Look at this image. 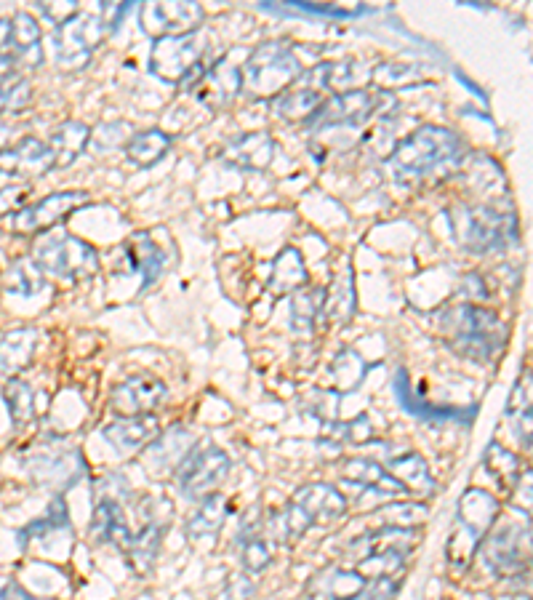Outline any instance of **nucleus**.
Listing matches in <instances>:
<instances>
[{
  "label": "nucleus",
  "mask_w": 533,
  "mask_h": 600,
  "mask_svg": "<svg viewBox=\"0 0 533 600\" xmlns=\"http://www.w3.org/2000/svg\"><path fill=\"white\" fill-rule=\"evenodd\" d=\"M227 510H230V502L224 494H211L203 499L200 510L195 512L187 523V536L192 539H200V536H214L222 531V526L227 523Z\"/></svg>",
  "instance_id": "473e14b6"
},
{
  "label": "nucleus",
  "mask_w": 533,
  "mask_h": 600,
  "mask_svg": "<svg viewBox=\"0 0 533 600\" xmlns=\"http://www.w3.org/2000/svg\"><path fill=\"white\" fill-rule=\"evenodd\" d=\"M456 243L472 254H491L515 238V222L502 211L478 203H459L448 211Z\"/></svg>",
  "instance_id": "7ed1b4c3"
},
{
  "label": "nucleus",
  "mask_w": 533,
  "mask_h": 600,
  "mask_svg": "<svg viewBox=\"0 0 533 600\" xmlns=\"http://www.w3.org/2000/svg\"><path fill=\"white\" fill-rule=\"evenodd\" d=\"M310 528H312L310 518H307V515H304V512L299 510L294 502H288L286 510L278 512V515H272V520H270L272 536H275L280 544H288V542H294V539H302V536L307 534Z\"/></svg>",
  "instance_id": "58836bf2"
},
{
  "label": "nucleus",
  "mask_w": 533,
  "mask_h": 600,
  "mask_svg": "<svg viewBox=\"0 0 533 600\" xmlns=\"http://www.w3.org/2000/svg\"><path fill=\"white\" fill-rule=\"evenodd\" d=\"M230 464V456L222 448H192L176 467V486L187 499H206L222 486Z\"/></svg>",
  "instance_id": "9d476101"
},
{
  "label": "nucleus",
  "mask_w": 533,
  "mask_h": 600,
  "mask_svg": "<svg viewBox=\"0 0 533 600\" xmlns=\"http://www.w3.org/2000/svg\"><path fill=\"white\" fill-rule=\"evenodd\" d=\"M496 512H499V499L480 488H470L459 502V518L475 542H480L488 534V528L494 526Z\"/></svg>",
  "instance_id": "393cba45"
},
{
  "label": "nucleus",
  "mask_w": 533,
  "mask_h": 600,
  "mask_svg": "<svg viewBox=\"0 0 533 600\" xmlns=\"http://www.w3.org/2000/svg\"><path fill=\"white\" fill-rule=\"evenodd\" d=\"M323 304H326L323 286H304L302 291H296L291 299V328L296 334H312L315 320L323 315Z\"/></svg>",
  "instance_id": "2f4dec72"
},
{
  "label": "nucleus",
  "mask_w": 533,
  "mask_h": 600,
  "mask_svg": "<svg viewBox=\"0 0 533 600\" xmlns=\"http://www.w3.org/2000/svg\"><path fill=\"white\" fill-rule=\"evenodd\" d=\"M208 51V40L200 32L190 35H174V38H158L150 54V70L166 83H182V80L203 75V56Z\"/></svg>",
  "instance_id": "1a4fd4ad"
},
{
  "label": "nucleus",
  "mask_w": 533,
  "mask_h": 600,
  "mask_svg": "<svg viewBox=\"0 0 533 600\" xmlns=\"http://www.w3.org/2000/svg\"><path fill=\"white\" fill-rule=\"evenodd\" d=\"M366 576H360L355 568H328L318 574L310 584L312 600H352L363 587Z\"/></svg>",
  "instance_id": "b1692460"
},
{
  "label": "nucleus",
  "mask_w": 533,
  "mask_h": 600,
  "mask_svg": "<svg viewBox=\"0 0 533 600\" xmlns=\"http://www.w3.org/2000/svg\"><path fill=\"white\" fill-rule=\"evenodd\" d=\"M158 443L150 448V454H147V464H152L150 470H155L152 475H160V470H166L168 464L182 462L184 456L190 454L192 448H195V438H192L190 432H184L182 427H174L166 435H158Z\"/></svg>",
  "instance_id": "c85d7f7f"
},
{
  "label": "nucleus",
  "mask_w": 533,
  "mask_h": 600,
  "mask_svg": "<svg viewBox=\"0 0 533 600\" xmlns=\"http://www.w3.org/2000/svg\"><path fill=\"white\" fill-rule=\"evenodd\" d=\"M30 195L32 187L27 182H16L3 187V190H0V216H14L16 211H22V208L30 203Z\"/></svg>",
  "instance_id": "49530a36"
},
{
  "label": "nucleus",
  "mask_w": 533,
  "mask_h": 600,
  "mask_svg": "<svg viewBox=\"0 0 533 600\" xmlns=\"http://www.w3.org/2000/svg\"><path fill=\"white\" fill-rule=\"evenodd\" d=\"M139 22L144 32L155 38H174V35H190L206 22V11L200 3L190 0H168V3H144L139 8Z\"/></svg>",
  "instance_id": "f8f14e48"
},
{
  "label": "nucleus",
  "mask_w": 533,
  "mask_h": 600,
  "mask_svg": "<svg viewBox=\"0 0 533 600\" xmlns=\"http://www.w3.org/2000/svg\"><path fill=\"white\" fill-rule=\"evenodd\" d=\"M254 595V582L248 576H232L230 587H227V598L230 600H248Z\"/></svg>",
  "instance_id": "09e8293b"
},
{
  "label": "nucleus",
  "mask_w": 533,
  "mask_h": 600,
  "mask_svg": "<svg viewBox=\"0 0 533 600\" xmlns=\"http://www.w3.org/2000/svg\"><path fill=\"white\" fill-rule=\"evenodd\" d=\"M163 534H166V523L150 518L144 523V528L139 534L131 536V544H128V550L123 552V555H126L128 563H131L136 571H147V568L155 563L160 544H163Z\"/></svg>",
  "instance_id": "c756f323"
},
{
  "label": "nucleus",
  "mask_w": 533,
  "mask_h": 600,
  "mask_svg": "<svg viewBox=\"0 0 533 600\" xmlns=\"http://www.w3.org/2000/svg\"><path fill=\"white\" fill-rule=\"evenodd\" d=\"M395 110L398 99L390 91H379V88H355V91H336L328 96L326 102L320 104L318 110L307 118L310 131H328V128H350L363 126L366 120L376 118L379 112Z\"/></svg>",
  "instance_id": "423d86ee"
},
{
  "label": "nucleus",
  "mask_w": 533,
  "mask_h": 600,
  "mask_svg": "<svg viewBox=\"0 0 533 600\" xmlns=\"http://www.w3.org/2000/svg\"><path fill=\"white\" fill-rule=\"evenodd\" d=\"M382 515L387 518L390 526L398 528H414L416 523H422L427 518V504L422 502H398L390 504V507H384Z\"/></svg>",
  "instance_id": "a18cd8bd"
},
{
  "label": "nucleus",
  "mask_w": 533,
  "mask_h": 600,
  "mask_svg": "<svg viewBox=\"0 0 533 600\" xmlns=\"http://www.w3.org/2000/svg\"><path fill=\"white\" fill-rule=\"evenodd\" d=\"M339 72H342V64L331 62H323L318 67H312V70H304L283 94L272 99L275 112L283 120H291V123H299V120L307 123L312 112L318 110L328 96L336 94L334 88Z\"/></svg>",
  "instance_id": "0eeeda50"
},
{
  "label": "nucleus",
  "mask_w": 533,
  "mask_h": 600,
  "mask_svg": "<svg viewBox=\"0 0 533 600\" xmlns=\"http://www.w3.org/2000/svg\"><path fill=\"white\" fill-rule=\"evenodd\" d=\"M38 350V331L32 326H19L0 336V376L14 379L32 366Z\"/></svg>",
  "instance_id": "aec40b11"
},
{
  "label": "nucleus",
  "mask_w": 533,
  "mask_h": 600,
  "mask_svg": "<svg viewBox=\"0 0 533 600\" xmlns=\"http://www.w3.org/2000/svg\"><path fill=\"white\" fill-rule=\"evenodd\" d=\"M462 139L443 126H422L395 144L387 168L400 182H422L430 176L451 174L462 163Z\"/></svg>",
  "instance_id": "f257e3e1"
},
{
  "label": "nucleus",
  "mask_w": 533,
  "mask_h": 600,
  "mask_svg": "<svg viewBox=\"0 0 533 600\" xmlns=\"http://www.w3.org/2000/svg\"><path fill=\"white\" fill-rule=\"evenodd\" d=\"M272 552L267 547V539H262L259 534H246L240 536V563L246 568L248 574H259L264 568L270 566Z\"/></svg>",
  "instance_id": "a19ab883"
},
{
  "label": "nucleus",
  "mask_w": 533,
  "mask_h": 600,
  "mask_svg": "<svg viewBox=\"0 0 533 600\" xmlns=\"http://www.w3.org/2000/svg\"><path fill=\"white\" fill-rule=\"evenodd\" d=\"M192 94L200 104H206L208 110H222L240 94V67L235 64L216 62L208 67L195 83H192Z\"/></svg>",
  "instance_id": "f3484780"
},
{
  "label": "nucleus",
  "mask_w": 533,
  "mask_h": 600,
  "mask_svg": "<svg viewBox=\"0 0 533 600\" xmlns=\"http://www.w3.org/2000/svg\"><path fill=\"white\" fill-rule=\"evenodd\" d=\"M56 168L54 150L38 136H22L19 142L6 144L0 150V174L11 176L16 182H30L35 176L48 174Z\"/></svg>",
  "instance_id": "2eb2a0df"
},
{
  "label": "nucleus",
  "mask_w": 533,
  "mask_h": 600,
  "mask_svg": "<svg viewBox=\"0 0 533 600\" xmlns=\"http://www.w3.org/2000/svg\"><path fill=\"white\" fill-rule=\"evenodd\" d=\"M126 254L128 262L134 264V270L142 275V288H150L155 280H160V275L166 272L168 262H171V259H166V254H163L158 240L152 238V232H136L134 238L126 243Z\"/></svg>",
  "instance_id": "5701e85b"
},
{
  "label": "nucleus",
  "mask_w": 533,
  "mask_h": 600,
  "mask_svg": "<svg viewBox=\"0 0 533 600\" xmlns=\"http://www.w3.org/2000/svg\"><path fill=\"white\" fill-rule=\"evenodd\" d=\"M107 35L110 30L96 11H75L54 27L56 62L64 70H83Z\"/></svg>",
  "instance_id": "6e6552de"
},
{
  "label": "nucleus",
  "mask_w": 533,
  "mask_h": 600,
  "mask_svg": "<svg viewBox=\"0 0 533 600\" xmlns=\"http://www.w3.org/2000/svg\"><path fill=\"white\" fill-rule=\"evenodd\" d=\"M131 136H134V131H131V126L128 123H123V120H110V123H102V126L91 128V142L96 150H115V147H126L128 142H131Z\"/></svg>",
  "instance_id": "79ce46f5"
},
{
  "label": "nucleus",
  "mask_w": 533,
  "mask_h": 600,
  "mask_svg": "<svg viewBox=\"0 0 533 600\" xmlns=\"http://www.w3.org/2000/svg\"><path fill=\"white\" fill-rule=\"evenodd\" d=\"M515 427H518V440L528 451V448H531V408L515 416Z\"/></svg>",
  "instance_id": "8fccbe9b"
},
{
  "label": "nucleus",
  "mask_w": 533,
  "mask_h": 600,
  "mask_svg": "<svg viewBox=\"0 0 533 600\" xmlns=\"http://www.w3.org/2000/svg\"><path fill=\"white\" fill-rule=\"evenodd\" d=\"M91 195L88 192H51L46 198L27 203L22 211L11 216V230L16 235H40L48 232L54 224L64 222L72 211L88 206Z\"/></svg>",
  "instance_id": "9b49d317"
},
{
  "label": "nucleus",
  "mask_w": 533,
  "mask_h": 600,
  "mask_svg": "<svg viewBox=\"0 0 533 600\" xmlns=\"http://www.w3.org/2000/svg\"><path fill=\"white\" fill-rule=\"evenodd\" d=\"M3 400H6L8 416L16 427H27L35 419V390L19 376L3 384Z\"/></svg>",
  "instance_id": "72a5a7b5"
},
{
  "label": "nucleus",
  "mask_w": 533,
  "mask_h": 600,
  "mask_svg": "<svg viewBox=\"0 0 533 600\" xmlns=\"http://www.w3.org/2000/svg\"><path fill=\"white\" fill-rule=\"evenodd\" d=\"M67 523H70V518H67V504H64L62 496H56V502L51 504V510L46 512V518L30 523V526L22 531V536H27V539H43L51 528L56 531V528H64Z\"/></svg>",
  "instance_id": "c03bdc74"
},
{
  "label": "nucleus",
  "mask_w": 533,
  "mask_h": 600,
  "mask_svg": "<svg viewBox=\"0 0 533 600\" xmlns=\"http://www.w3.org/2000/svg\"><path fill=\"white\" fill-rule=\"evenodd\" d=\"M342 475L344 480H350V483H355V486L371 488V491H376V494L382 496L408 494L406 486H403L398 478H392L390 470L382 467L379 462H374V459H363V456L347 459L342 467Z\"/></svg>",
  "instance_id": "4be33fe9"
},
{
  "label": "nucleus",
  "mask_w": 533,
  "mask_h": 600,
  "mask_svg": "<svg viewBox=\"0 0 533 600\" xmlns=\"http://www.w3.org/2000/svg\"><path fill=\"white\" fill-rule=\"evenodd\" d=\"M32 262L43 275L59 280H88L99 272V251L88 240L70 232H54L40 238L32 248Z\"/></svg>",
  "instance_id": "20e7f679"
},
{
  "label": "nucleus",
  "mask_w": 533,
  "mask_h": 600,
  "mask_svg": "<svg viewBox=\"0 0 533 600\" xmlns=\"http://www.w3.org/2000/svg\"><path fill=\"white\" fill-rule=\"evenodd\" d=\"M222 160L246 171H267L275 160V139L267 131H248L224 144Z\"/></svg>",
  "instance_id": "a211bd4d"
},
{
  "label": "nucleus",
  "mask_w": 533,
  "mask_h": 600,
  "mask_svg": "<svg viewBox=\"0 0 533 600\" xmlns=\"http://www.w3.org/2000/svg\"><path fill=\"white\" fill-rule=\"evenodd\" d=\"M35 67H40V64L22 48L11 19H0V72L35 70Z\"/></svg>",
  "instance_id": "f704fd0d"
},
{
  "label": "nucleus",
  "mask_w": 533,
  "mask_h": 600,
  "mask_svg": "<svg viewBox=\"0 0 533 600\" xmlns=\"http://www.w3.org/2000/svg\"><path fill=\"white\" fill-rule=\"evenodd\" d=\"M387 470H390L392 478H398L400 483L406 486L408 494L416 491L419 496H432V491H435V486H438L435 478H432L430 464L424 462V456L416 454V451H406V454L392 456Z\"/></svg>",
  "instance_id": "cd10ccee"
},
{
  "label": "nucleus",
  "mask_w": 533,
  "mask_h": 600,
  "mask_svg": "<svg viewBox=\"0 0 533 600\" xmlns=\"http://www.w3.org/2000/svg\"><path fill=\"white\" fill-rule=\"evenodd\" d=\"M363 376H366V366L355 352L347 350L334 360V379L339 390H355L363 382Z\"/></svg>",
  "instance_id": "37998d69"
},
{
  "label": "nucleus",
  "mask_w": 533,
  "mask_h": 600,
  "mask_svg": "<svg viewBox=\"0 0 533 600\" xmlns=\"http://www.w3.org/2000/svg\"><path fill=\"white\" fill-rule=\"evenodd\" d=\"M104 440L120 454H134L139 448L150 446L160 435V422L155 414L120 416L118 422L107 424L102 430Z\"/></svg>",
  "instance_id": "6ab92c4d"
},
{
  "label": "nucleus",
  "mask_w": 533,
  "mask_h": 600,
  "mask_svg": "<svg viewBox=\"0 0 533 600\" xmlns=\"http://www.w3.org/2000/svg\"><path fill=\"white\" fill-rule=\"evenodd\" d=\"M483 464H486V470L491 472L504 488L515 486L520 475H523L518 456L512 454V451H507L504 446H499V443H491V446H488Z\"/></svg>",
  "instance_id": "ea45409f"
},
{
  "label": "nucleus",
  "mask_w": 533,
  "mask_h": 600,
  "mask_svg": "<svg viewBox=\"0 0 533 600\" xmlns=\"http://www.w3.org/2000/svg\"><path fill=\"white\" fill-rule=\"evenodd\" d=\"M88 142H91V128L83 120H64V123H59L51 139H48V147L54 150L56 168L72 166L83 155Z\"/></svg>",
  "instance_id": "bb28decb"
},
{
  "label": "nucleus",
  "mask_w": 533,
  "mask_h": 600,
  "mask_svg": "<svg viewBox=\"0 0 533 600\" xmlns=\"http://www.w3.org/2000/svg\"><path fill=\"white\" fill-rule=\"evenodd\" d=\"M35 600H46V598H35Z\"/></svg>",
  "instance_id": "864d4df0"
},
{
  "label": "nucleus",
  "mask_w": 533,
  "mask_h": 600,
  "mask_svg": "<svg viewBox=\"0 0 533 600\" xmlns=\"http://www.w3.org/2000/svg\"><path fill=\"white\" fill-rule=\"evenodd\" d=\"M528 534H531L528 528L523 531L520 526H502L488 536L483 544V555L496 576L510 579V576H520L523 571H528V555H531Z\"/></svg>",
  "instance_id": "4468645a"
},
{
  "label": "nucleus",
  "mask_w": 533,
  "mask_h": 600,
  "mask_svg": "<svg viewBox=\"0 0 533 600\" xmlns=\"http://www.w3.org/2000/svg\"><path fill=\"white\" fill-rule=\"evenodd\" d=\"M307 283H310V272H307L302 251H299V248H283L278 254V259L272 262V294H296V291H302Z\"/></svg>",
  "instance_id": "a878e982"
},
{
  "label": "nucleus",
  "mask_w": 533,
  "mask_h": 600,
  "mask_svg": "<svg viewBox=\"0 0 533 600\" xmlns=\"http://www.w3.org/2000/svg\"><path fill=\"white\" fill-rule=\"evenodd\" d=\"M171 147V136L166 131H160V128H147V131H136L131 136V142L123 147L126 150V158L139 168H147L152 163H158L163 155Z\"/></svg>",
  "instance_id": "7c9ffc66"
},
{
  "label": "nucleus",
  "mask_w": 533,
  "mask_h": 600,
  "mask_svg": "<svg viewBox=\"0 0 533 600\" xmlns=\"http://www.w3.org/2000/svg\"><path fill=\"white\" fill-rule=\"evenodd\" d=\"M448 323L454 328L451 350L459 352L462 358L486 363L504 347L502 318L494 310H488V307H480V304L472 302L459 304L451 312Z\"/></svg>",
  "instance_id": "39448f33"
},
{
  "label": "nucleus",
  "mask_w": 533,
  "mask_h": 600,
  "mask_svg": "<svg viewBox=\"0 0 533 600\" xmlns=\"http://www.w3.org/2000/svg\"><path fill=\"white\" fill-rule=\"evenodd\" d=\"M168 398V387L155 374L139 371L126 379H120L110 392V408L118 416H144L155 414V408L163 406Z\"/></svg>",
  "instance_id": "ddd939ff"
},
{
  "label": "nucleus",
  "mask_w": 533,
  "mask_h": 600,
  "mask_svg": "<svg viewBox=\"0 0 533 600\" xmlns=\"http://www.w3.org/2000/svg\"><path fill=\"white\" fill-rule=\"evenodd\" d=\"M304 72L299 56L286 40L256 46L240 67V91L254 99H275Z\"/></svg>",
  "instance_id": "f03ea898"
},
{
  "label": "nucleus",
  "mask_w": 533,
  "mask_h": 600,
  "mask_svg": "<svg viewBox=\"0 0 533 600\" xmlns=\"http://www.w3.org/2000/svg\"><path fill=\"white\" fill-rule=\"evenodd\" d=\"M8 131H11V128L6 126V123H3V120H0V150H3V147H6V136H8Z\"/></svg>",
  "instance_id": "603ef678"
},
{
  "label": "nucleus",
  "mask_w": 533,
  "mask_h": 600,
  "mask_svg": "<svg viewBox=\"0 0 533 600\" xmlns=\"http://www.w3.org/2000/svg\"><path fill=\"white\" fill-rule=\"evenodd\" d=\"M0 600H35V595H30L19 582H8L0 590Z\"/></svg>",
  "instance_id": "3c124183"
},
{
  "label": "nucleus",
  "mask_w": 533,
  "mask_h": 600,
  "mask_svg": "<svg viewBox=\"0 0 533 600\" xmlns=\"http://www.w3.org/2000/svg\"><path fill=\"white\" fill-rule=\"evenodd\" d=\"M398 595V579L395 576H376L368 579L366 587L352 600H395Z\"/></svg>",
  "instance_id": "de8ad7c7"
},
{
  "label": "nucleus",
  "mask_w": 533,
  "mask_h": 600,
  "mask_svg": "<svg viewBox=\"0 0 533 600\" xmlns=\"http://www.w3.org/2000/svg\"><path fill=\"white\" fill-rule=\"evenodd\" d=\"M46 286L43 272L38 270V264L32 259H16L6 272V291L19 296H32L38 294L40 288Z\"/></svg>",
  "instance_id": "4c0bfd02"
},
{
  "label": "nucleus",
  "mask_w": 533,
  "mask_h": 600,
  "mask_svg": "<svg viewBox=\"0 0 533 600\" xmlns=\"http://www.w3.org/2000/svg\"><path fill=\"white\" fill-rule=\"evenodd\" d=\"M323 315L334 320L336 326H344L347 320L355 315V288H352L350 272L339 278L331 288H326V304H323Z\"/></svg>",
  "instance_id": "c9c22d12"
},
{
  "label": "nucleus",
  "mask_w": 533,
  "mask_h": 600,
  "mask_svg": "<svg viewBox=\"0 0 533 600\" xmlns=\"http://www.w3.org/2000/svg\"><path fill=\"white\" fill-rule=\"evenodd\" d=\"M32 102V86L22 72H0V115L19 112Z\"/></svg>",
  "instance_id": "e433bc0d"
},
{
  "label": "nucleus",
  "mask_w": 533,
  "mask_h": 600,
  "mask_svg": "<svg viewBox=\"0 0 533 600\" xmlns=\"http://www.w3.org/2000/svg\"><path fill=\"white\" fill-rule=\"evenodd\" d=\"M291 502L310 518L312 526H328L347 515V499L331 483H307L296 491Z\"/></svg>",
  "instance_id": "dca6fc26"
},
{
  "label": "nucleus",
  "mask_w": 533,
  "mask_h": 600,
  "mask_svg": "<svg viewBox=\"0 0 533 600\" xmlns=\"http://www.w3.org/2000/svg\"><path fill=\"white\" fill-rule=\"evenodd\" d=\"M91 536H94L99 544L112 542L120 552L128 550L134 531L128 526L123 507H120L112 496H102L99 504H96L94 518H91Z\"/></svg>",
  "instance_id": "412c9836"
}]
</instances>
